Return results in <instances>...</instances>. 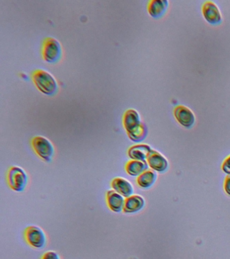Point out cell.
<instances>
[{
	"instance_id": "6da1fadb",
	"label": "cell",
	"mask_w": 230,
	"mask_h": 259,
	"mask_svg": "<svg viewBox=\"0 0 230 259\" xmlns=\"http://www.w3.org/2000/svg\"><path fill=\"white\" fill-rule=\"evenodd\" d=\"M31 77L35 87L43 94L53 96L58 93L59 85L51 73L39 69L32 73Z\"/></svg>"
},
{
	"instance_id": "7a4b0ae2",
	"label": "cell",
	"mask_w": 230,
	"mask_h": 259,
	"mask_svg": "<svg viewBox=\"0 0 230 259\" xmlns=\"http://www.w3.org/2000/svg\"><path fill=\"white\" fill-rule=\"evenodd\" d=\"M62 56V48L59 40L54 37H47L42 45V57L46 62L55 64Z\"/></svg>"
},
{
	"instance_id": "3957f363",
	"label": "cell",
	"mask_w": 230,
	"mask_h": 259,
	"mask_svg": "<svg viewBox=\"0 0 230 259\" xmlns=\"http://www.w3.org/2000/svg\"><path fill=\"white\" fill-rule=\"evenodd\" d=\"M33 151L41 159L46 162H51L53 159L55 149L52 142L42 136H36L31 140Z\"/></svg>"
},
{
	"instance_id": "277c9868",
	"label": "cell",
	"mask_w": 230,
	"mask_h": 259,
	"mask_svg": "<svg viewBox=\"0 0 230 259\" xmlns=\"http://www.w3.org/2000/svg\"><path fill=\"white\" fill-rule=\"evenodd\" d=\"M7 182L10 188L14 191L23 192L27 186L28 176L22 168L13 166L8 171Z\"/></svg>"
},
{
	"instance_id": "5b68a950",
	"label": "cell",
	"mask_w": 230,
	"mask_h": 259,
	"mask_svg": "<svg viewBox=\"0 0 230 259\" xmlns=\"http://www.w3.org/2000/svg\"><path fill=\"white\" fill-rule=\"evenodd\" d=\"M24 235L28 244L33 248H43L47 243L45 232L39 227L35 226L28 227L26 228Z\"/></svg>"
},
{
	"instance_id": "8992f818",
	"label": "cell",
	"mask_w": 230,
	"mask_h": 259,
	"mask_svg": "<svg viewBox=\"0 0 230 259\" xmlns=\"http://www.w3.org/2000/svg\"><path fill=\"white\" fill-rule=\"evenodd\" d=\"M173 116L181 126L191 128L195 125L196 116L193 111L185 105H179L173 109Z\"/></svg>"
},
{
	"instance_id": "52a82bcc",
	"label": "cell",
	"mask_w": 230,
	"mask_h": 259,
	"mask_svg": "<svg viewBox=\"0 0 230 259\" xmlns=\"http://www.w3.org/2000/svg\"><path fill=\"white\" fill-rule=\"evenodd\" d=\"M202 14L206 21L212 25L221 24L223 20L219 7L213 1L204 2L202 6Z\"/></svg>"
},
{
	"instance_id": "ba28073f",
	"label": "cell",
	"mask_w": 230,
	"mask_h": 259,
	"mask_svg": "<svg viewBox=\"0 0 230 259\" xmlns=\"http://www.w3.org/2000/svg\"><path fill=\"white\" fill-rule=\"evenodd\" d=\"M149 167L157 172H164L168 167V161L166 158L155 150H151L147 159Z\"/></svg>"
},
{
	"instance_id": "9c48e42d",
	"label": "cell",
	"mask_w": 230,
	"mask_h": 259,
	"mask_svg": "<svg viewBox=\"0 0 230 259\" xmlns=\"http://www.w3.org/2000/svg\"><path fill=\"white\" fill-rule=\"evenodd\" d=\"M140 114L134 109H127L123 116V125L126 133H130L141 124Z\"/></svg>"
},
{
	"instance_id": "30bf717a",
	"label": "cell",
	"mask_w": 230,
	"mask_h": 259,
	"mask_svg": "<svg viewBox=\"0 0 230 259\" xmlns=\"http://www.w3.org/2000/svg\"><path fill=\"white\" fill-rule=\"evenodd\" d=\"M168 7L167 0H151L147 5V11L151 17L158 19L165 15Z\"/></svg>"
},
{
	"instance_id": "8fae6325",
	"label": "cell",
	"mask_w": 230,
	"mask_h": 259,
	"mask_svg": "<svg viewBox=\"0 0 230 259\" xmlns=\"http://www.w3.org/2000/svg\"><path fill=\"white\" fill-rule=\"evenodd\" d=\"M145 204L144 198L137 194H133L125 199L123 212L126 214L136 213L144 208Z\"/></svg>"
},
{
	"instance_id": "7c38bea8",
	"label": "cell",
	"mask_w": 230,
	"mask_h": 259,
	"mask_svg": "<svg viewBox=\"0 0 230 259\" xmlns=\"http://www.w3.org/2000/svg\"><path fill=\"white\" fill-rule=\"evenodd\" d=\"M106 202L109 208L112 211L120 212L124 208L125 198L114 190H109L106 193Z\"/></svg>"
},
{
	"instance_id": "4fadbf2b",
	"label": "cell",
	"mask_w": 230,
	"mask_h": 259,
	"mask_svg": "<svg viewBox=\"0 0 230 259\" xmlns=\"http://www.w3.org/2000/svg\"><path fill=\"white\" fill-rule=\"evenodd\" d=\"M111 186L113 190L124 198H128L133 195L134 193V188L132 184L128 180L123 178H116L111 182Z\"/></svg>"
},
{
	"instance_id": "5bb4252c",
	"label": "cell",
	"mask_w": 230,
	"mask_h": 259,
	"mask_svg": "<svg viewBox=\"0 0 230 259\" xmlns=\"http://www.w3.org/2000/svg\"><path fill=\"white\" fill-rule=\"evenodd\" d=\"M151 150L152 149L149 145L140 144V145H134L129 148L127 153H128V157L132 160L146 161Z\"/></svg>"
},
{
	"instance_id": "9a60e30c",
	"label": "cell",
	"mask_w": 230,
	"mask_h": 259,
	"mask_svg": "<svg viewBox=\"0 0 230 259\" xmlns=\"http://www.w3.org/2000/svg\"><path fill=\"white\" fill-rule=\"evenodd\" d=\"M149 165L146 161H137L131 160L127 162L125 165V170L129 176L138 177L143 172L148 170Z\"/></svg>"
},
{
	"instance_id": "2e32d148",
	"label": "cell",
	"mask_w": 230,
	"mask_h": 259,
	"mask_svg": "<svg viewBox=\"0 0 230 259\" xmlns=\"http://www.w3.org/2000/svg\"><path fill=\"white\" fill-rule=\"evenodd\" d=\"M157 174L153 170L148 169L136 178V184L143 189H148L156 182Z\"/></svg>"
},
{
	"instance_id": "e0dca14e",
	"label": "cell",
	"mask_w": 230,
	"mask_h": 259,
	"mask_svg": "<svg viewBox=\"0 0 230 259\" xmlns=\"http://www.w3.org/2000/svg\"><path fill=\"white\" fill-rule=\"evenodd\" d=\"M127 135L131 141L135 143H140L146 139L148 135V127L145 123L142 122L138 127Z\"/></svg>"
},
{
	"instance_id": "ac0fdd59",
	"label": "cell",
	"mask_w": 230,
	"mask_h": 259,
	"mask_svg": "<svg viewBox=\"0 0 230 259\" xmlns=\"http://www.w3.org/2000/svg\"><path fill=\"white\" fill-rule=\"evenodd\" d=\"M41 259H61L58 253L55 251H48L44 253Z\"/></svg>"
},
{
	"instance_id": "d6986e66",
	"label": "cell",
	"mask_w": 230,
	"mask_h": 259,
	"mask_svg": "<svg viewBox=\"0 0 230 259\" xmlns=\"http://www.w3.org/2000/svg\"><path fill=\"white\" fill-rule=\"evenodd\" d=\"M222 170L225 173L230 175V155L228 156L227 158L223 162L221 166Z\"/></svg>"
},
{
	"instance_id": "ffe728a7",
	"label": "cell",
	"mask_w": 230,
	"mask_h": 259,
	"mask_svg": "<svg viewBox=\"0 0 230 259\" xmlns=\"http://www.w3.org/2000/svg\"><path fill=\"white\" fill-rule=\"evenodd\" d=\"M223 187L226 194L230 196V175L226 176L225 181H224Z\"/></svg>"
}]
</instances>
